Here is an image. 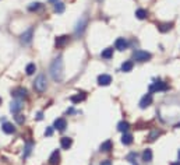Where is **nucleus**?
<instances>
[{"label": "nucleus", "instance_id": "32", "mask_svg": "<svg viewBox=\"0 0 180 165\" xmlns=\"http://www.w3.org/2000/svg\"><path fill=\"white\" fill-rule=\"evenodd\" d=\"M39 7H41L39 3H31V4L28 6V10H29V11H35V10H38Z\"/></svg>", "mask_w": 180, "mask_h": 165}, {"label": "nucleus", "instance_id": "37", "mask_svg": "<svg viewBox=\"0 0 180 165\" xmlns=\"http://www.w3.org/2000/svg\"><path fill=\"white\" fill-rule=\"evenodd\" d=\"M177 155H179V161H180V150H179V154H177Z\"/></svg>", "mask_w": 180, "mask_h": 165}, {"label": "nucleus", "instance_id": "39", "mask_svg": "<svg viewBox=\"0 0 180 165\" xmlns=\"http://www.w3.org/2000/svg\"><path fill=\"white\" fill-rule=\"evenodd\" d=\"M0 105H2V98H0Z\"/></svg>", "mask_w": 180, "mask_h": 165}, {"label": "nucleus", "instance_id": "1", "mask_svg": "<svg viewBox=\"0 0 180 165\" xmlns=\"http://www.w3.org/2000/svg\"><path fill=\"white\" fill-rule=\"evenodd\" d=\"M64 67H63V59L59 56V58H56L52 62L51 64V69H49V71H51V77L53 78V81H61L63 80V76H64Z\"/></svg>", "mask_w": 180, "mask_h": 165}, {"label": "nucleus", "instance_id": "18", "mask_svg": "<svg viewBox=\"0 0 180 165\" xmlns=\"http://www.w3.org/2000/svg\"><path fill=\"white\" fill-rule=\"evenodd\" d=\"M2 129H3V132L7 133V134H11V133L15 132V127L11 125V123H8V122H4L3 126H2Z\"/></svg>", "mask_w": 180, "mask_h": 165}, {"label": "nucleus", "instance_id": "19", "mask_svg": "<svg viewBox=\"0 0 180 165\" xmlns=\"http://www.w3.org/2000/svg\"><path fill=\"white\" fill-rule=\"evenodd\" d=\"M173 27L172 22H163V24H158V29L161 31V32H168V31H170Z\"/></svg>", "mask_w": 180, "mask_h": 165}, {"label": "nucleus", "instance_id": "24", "mask_svg": "<svg viewBox=\"0 0 180 165\" xmlns=\"http://www.w3.org/2000/svg\"><path fill=\"white\" fill-rule=\"evenodd\" d=\"M159 136H161V130H158V129H154V130L149 133V136H148V140H149V141H154V140H156Z\"/></svg>", "mask_w": 180, "mask_h": 165}, {"label": "nucleus", "instance_id": "33", "mask_svg": "<svg viewBox=\"0 0 180 165\" xmlns=\"http://www.w3.org/2000/svg\"><path fill=\"white\" fill-rule=\"evenodd\" d=\"M53 129L54 127H46V130H45V136H52V134H53Z\"/></svg>", "mask_w": 180, "mask_h": 165}, {"label": "nucleus", "instance_id": "26", "mask_svg": "<svg viewBox=\"0 0 180 165\" xmlns=\"http://www.w3.org/2000/svg\"><path fill=\"white\" fill-rule=\"evenodd\" d=\"M129 127H130V125L124 120H122L119 125H117V130H119V132H123V133H126L127 130H129Z\"/></svg>", "mask_w": 180, "mask_h": 165}, {"label": "nucleus", "instance_id": "15", "mask_svg": "<svg viewBox=\"0 0 180 165\" xmlns=\"http://www.w3.org/2000/svg\"><path fill=\"white\" fill-rule=\"evenodd\" d=\"M71 144H73V140L70 139V137H61V140H60L61 148H64V150H69L70 147H71Z\"/></svg>", "mask_w": 180, "mask_h": 165}, {"label": "nucleus", "instance_id": "5", "mask_svg": "<svg viewBox=\"0 0 180 165\" xmlns=\"http://www.w3.org/2000/svg\"><path fill=\"white\" fill-rule=\"evenodd\" d=\"M168 90H169V85H168V83H163V81H156L152 85H149V92L168 91Z\"/></svg>", "mask_w": 180, "mask_h": 165}, {"label": "nucleus", "instance_id": "7", "mask_svg": "<svg viewBox=\"0 0 180 165\" xmlns=\"http://www.w3.org/2000/svg\"><path fill=\"white\" fill-rule=\"evenodd\" d=\"M151 104H152V94H151V92H148L147 95H144L142 98H141L140 108H141V109H145V108H148Z\"/></svg>", "mask_w": 180, "mask_h": 165}, {"label": "nucleus", "instance_id": "22", "mask_svg": "<svg viewBox=\"0 0 180 165\" xmlns=\"http://www.w3.org/2000/svg\"><path fill=\"white\" fill-rule=\"evenodd\" d=\"M142 161H145V162H151L152 161V151L149 150V148L144 150V153H142Z\"/></svg>", "mask_w": 180, "mask_h": 165}, {"label": "nucleus", "instance_id": "34", "mask_svg": "<svg viewBox=\"0 0 180 165\" xmlns=\"http://www.w3.org/2000/svg\"><path fill=\"white\" fill-rule=\"evenodd\" d=\"M99 165H112V162L109 161V160H105V161H102Z\"/></svg>", "mask_w": 180, "mask_h": 165}, {"label": "nucleus", "instance_id": "31", "mask_svg": "<svg viewBox=\"0 0 180 165\" xmlns=\"http://www.w3.org/2000/svg\"><path fill=\"white\" fill-rule=\"evenodd\" d=\"M15 122H17L18 125H24V122H25V117L22 116V115H15Z\"/></svg>", "mask_w": 180, "mask_h": 165}, {"label": "nucleus", "instance_id": "28", "mask_svg": "<svg viewBox=\"0 0 180 165\" xmlns=\"http://www.w3.org/2000/svg\"><path fill=\"white\" fill-rule=\"evenodd\" d=\"M35 71H36V66L34 64V63H29L28 66L25 67V73L28 74V76H32V74L35 73Z\"/></svg>", "mask_w": 180, "mask_h": 165}, {"label": "nucleus", "instance_id": "14", "mask_svg": "<svg viewBox=\"0 0 180 165\" xmlns=\"http://www.w3.org/2000/svg\"><path fill=\"white\" fill-rule=\"evenodd\" d=\"M67 42H69V37H67V35H61V37L56 38V46H57V48H63V46H66Z\"/></svg>", "mask_w": 180, "mask_h": 165}, {"label": "nucleus", "instance_id": "35", "mask_svg": "<svg viewBox=\"0 0 180 165\" xmlns=\"http://www.w3.org/2000/svg\"><path fill=\"white\" fill-rule=\"evenodd\" d=\"M43 117V115H42V112H39V114L36 115V119H38V120H41V119H42Z\"/></svg>", "mask_w": 180, "mask_h": 165}, {"label": "nucleus", "instance_id": "25", "mask_svg": "<svg viewBox=\"0 0 180 165\" xmlns=\"http://www.w3.org/2000/svg\"><path fill=\"white\" fill-rule=\"evenodd\" d=\"M131 69H133V62H130V60H127V62H124L122 64V71H124V73L131 71Z\"/></svg>", "mask_w": 180, "mask_h": 165}, {"label": "nucleus", "instance_id": "30", "mask_svg": "<svg viewBox=\"0 0 180 165\" xmlns=\"http://www.w3.org/2000/svg\"><path fill=\"white\" fill-rule=\"evenodd\" d=\"M32 147H34V144L32 143H27V146H25V148H24V155H22V157L24 158H27L28 157L29 154H31V151H32Z\"/></svg>", "mask_w": 180, "mask_h": 165}, {"label": "nucleus", "instance_id": "23", "mask_svg": "<svg viewBox=\"0 0 180 165\" xmlns=\"http://www.w3.org/2000/svg\"><path fill=\"white\" fill-rule=\"evenodd\" d=\"M147 15H148V11L144 10V8H138L137 11H136V17H137L138 20H144L147 18Z\"/></svg>", "mask_w": 180, "mask_h": 165}, {"label": "nucleus", "instance_id": "13", "mask_svg": "<svg viewBox=\"0 0 180 165\" xmlns=\"http://www.w3.org/2000/svg\"><path fill=\"white\" fill-rule=\"evenodd\" d=\"M59 160H60V153H59V150H54L53 153H52L51 158H49V164L51 165H59Z\"/></svg>", "mask_w": 180, "mask_h": 165}, {"label": "nucleus", "instance_id": "21", "mask_svg": "<svg viewBox=\"0 0 180 165\" xmlns=\"http://www.w3.org/2000/svg\"><path fill=\"white\" fill-rule=\"evenodd\" d=\"M127 161H130V164H133V165H138V155H137V153H130V154L127 155Z\"/></svg>", "mask_w": 180, "mask_h": 165}, {"label": "nucleus", "instance_id": "12", "mask_svg": "<svg viewBox=\"0 0 180 165\" xmlns=\"http://www.w3.org/2000/svg\"><path fill=\"white\" fill-rule=\"evenodd\" d=\"M22 108V102L21 99H15V101H13L11 102V107H10V111L13 112V114H18V111Z\"/></svg>", "mask_w": 180, "mask_h": 165}, {"label": "nucleus", "instance_id": "9", "mask_svg": "<svg viewBox=\"0 0 180 165\" xmlns=\"http://www.w3.org/2000/svg\"><path fill=\"white\" fill-rule=\"evenodd\" d=\"M53 127L56 129V130H59V132H64L66 127H67V123H66V120L63 119V117H59V119L54 120Z\"/></svg>", "mask_w": 180, "mask_h": 165}, {"label": "nucleus", "instance_id": "11", "mask_svg": "<svg viewBox=\"0 0 180 165\" xmlns=\"http://www.w3.org/2000/svg\"><path fill=\"white\" fill-rule=\"evenodd\" d=\"M112 83V77L109 74H101L99 77H98V84L99 85H109Z\"/></svg>", "mask_w": 180, "mask_h": 165}, {"label": "nucleus", "instance_id": "38", "mask_svg": "<svg viewBox=\"0 0 180 165\" xmlns=\"http://www.w3.org/2000/svg\"><path fill=\"white\" fill-rule=\"evenodd\" d=\"M51 2H54V3H56V2H57V0H51Z\"/></svg>", "mask_w": 180, "mask_h": 165}, {"label": "nucleus", "instance_id": "3", "mask_svg": "<svg viewBox=\"0 0 180 165\" xmlns=\"http://www.w3.org/2000/svg\"><path fill=\"white\" fill-rule=\"evenodd\" d=\"M87 25H88V18H87L85 15H84V17H81V18L78 20V22L76 24V29H74L76 35H81V34L85 31Z\"/></svg>", "mask_w": 180, "mask_h": 165}, {"label": "nucleus", "instance_id": "2", "mask_svg": "<svg viewBox=\"0 0 180 165\" xmlns=\"http://www.w3.org/2000/svg\"><path fill=\"white\" fill-rule=\"evenodd\" d=\"M34 87H35L36 91L39 92H43L45 90H46L47 87V81H46V77L43 76V74H39L38 77L35 78V83H34Z\"/></svg>", "mask_w": 180, "mask_h": 165}, {"label": "nucleus", "instance_id": "8", "mask_svg": "<svg viewBox=\"0 0 180 165\" xmlns=\"http://www.w3.org/2000/svg\"><path fill=\"white\" fill-rule=\"evenodd\" d=\"M27 95H28V91L22 87L15 88L14 91H13V97H15L17 99H24V98H27Z\"/></svg>", "mask_w": 180, "mask_h": 165}, {"label": "nucleus", "instance_id": "16", "mask_svg": "<svg viewBox=\"0 0 180 165\" xmlns=\"http://www.w3.org/2000/svg\"><path fill=\"white\" fill-rule=\"evenodd\" d=\"M112 148H113V143H112L110 140H106V141H103V143L101 144V147H99V150L103 151V153H108V151H110Z\"/></svg>", "mask_w": 180, "mask_h": 165}, {"label": "nucleus", "instance_id": "17", "mask_svg": "<svg viewBox=\"0 0 180 165\" xmlns=\"http://www.w3.org/2000/svg\"><path fill=\"white\" fill-rule=\"evenodd\" d=\"M84 99H85V94H84V92H78L76 95H73L71 98H70V101H71L73 104H78V102H83Z\"/></svg>", "mask_w": 180, "mask_h": 165}, {"label": "nucleus", "instance_id": "6", "mask_svg": "<svg viewBox=\"0 0 180 165\" xmlns=\"http://www.w3.org/2000/svg\"><path fill=\"white\" fill-rule=\"evenodd\" d=\"M32 38H34V28H32V27H31V28H28L27 31H24V32L21 34V42L24 45L31 44Z\"/></svg>", "mask_w": 180, "mask_h": 165}, {"label": "nucleus", "instance_id": "27", "mask_svg": "<svg viewBox=\"0 0 180 165\" xmlns=\"http://www.w3.org/2000/svg\"><path fill=\"white\" fill-rule=\"evenodd\" d=\"M101 56L103 59H110L112 56H113V49H112V48H106L105 51H102Z\"/></svg>", "mask_w": 180, "mask_h": 165}, {"label": "nucleus", "instance_id": "10", "mask_svg": "<svg viewBox=\"0 0 180 165\" xmlns=\"http://www.w3.org/2000/svg\"><path fill=\"white\" fill-rule=\"evenodd\" d=\"M127 46H129V42H127V39H124V38H119V39H116L115 48L117 49V51H126Z\"/></svg>", "mask_w": 180, "mask_h": 165}, {"label": "nucleus", "instance_id": "29", "mask_svg": "<svg viewBox=\"0 0 180 165\" xmlns=\"http://www.w3.org/2000/svg\"><path fill=\"white\" fill-rule=\"evenodd\" d=\"M63 11H64V4L60 3V2H56V3H54V13H59V14H60Z\"/></svg>", "mask_w": 180, "mask_h": 165}, {"label": "nucleus", "instance_id": "20", "mask_svg": "<svg viewBox=\"0 0 180 165\" xmlns=\"http://www.w3.org/2000/svg\"><path fill=\"white\" fill-rule=\"evenodd\" d=\"M122 143L124 144V146H129V144H131V143H133V136H131V134H129V133H123Z\"/></svg>", "mask_w": 180, "mask_h": 165}, {"label": "nucleus", "instance_id": "36", "mask_svg": "<svg viewBox=\"0 0 180 165\" xmlns=\"http://www.w3.org/2000/svg\"><path fill=\"white\" fill-rule=\"evenodd\" d=\"M172 165H180V161H179V162H173Z\"/></svg>", "mask_w": 180, "mask_h": 165}, {"label": "nucleus", "instance_id": "4", "mask_svg": "<svg viewBox=\"0 0 180 165\" xmlns=\"http://www.w3.org/2000/svg\"><path fill=\"white\" fill-rule=\"evenodd\" d=\"M133 58L137 60V62H148L151 59V53L145 51H136L133 53Z\"/></svg>", "mask_w": 180, "mask_h": 165}]
</instances>
